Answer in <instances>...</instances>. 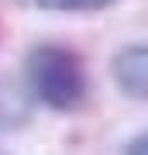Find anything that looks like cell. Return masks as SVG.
Instances as JSON below:
<instances>
[{
	"label": "cell",
	"mask_w": 148,
	"mask_h": 155,
	"mask_svg": "<svg viewBox=\"0 0 148 155\" xmlns=\"http://www.w3.org/2000/svg\"><path fill=\"white\" fill-rule=\"evenodd\" d=\"M28 86L52 110H76L86 97L83 59L66 45H38L28 55Z\"/></svg>",
	"instance_id": "cell-1"
},
{
	"label": "cell",
	"mask_w": 148,
	"mask_h": 155,
	"mask_svg": "<svg viewBox=\"0 0 148 155\" xmlns=\"http://www.w3.org/2000/svg\"><path fill=\"white\" fill-rule=\"evenodd\" d=\"M114 83L124 97L148 100V45H127L110 62Z\"/></svg>",
	"instance_id": "cell-2"
},
{
	"label": "cell",
	"mask_w": 148,
	"mask_h": 155,
	"mask_svg": "<svg viewBox=\"0 0 148 155\" xmlns=\"http://www.w3.org/2000/svg\"><path fill=\"white\" fill-rule=\"evenodd\" d=\"M41 11H52V14H97L110 7L114 0H35Z\"/></svg>",
	"instance_id": "cell-3"
},
{
	"label": "cell",
	"mask_w": 148,
	"mask_h": 155,
	"mask_svg": "<svg viewBox=\"0 0 148 155\" xmlns=\"http://www.w3.org/2000/svg\"><path fill=\"white\" fill-rule=\"evenodd\" d=\"M124 155H148V131L127 141V148H124Z\"/></svg>",
	"instance_id": "cell-4"
},
{
	"label": "cell",
	"mask_w": 148,
	"mask_h": 155,
	"mask_svg": "<svg viewBox=\"0 0 148 155\" xmlns=\"http://www.w3.org/2000/svg\"><path fill=\"white\" fill-rule=\"evenodd\" d=\"M0 155H7V152H0Z\"/></svg>",
	"instance_id": "cell-5"
}]
</instances>
